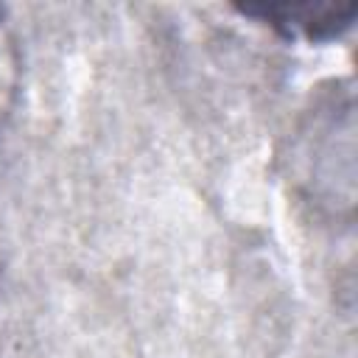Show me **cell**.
I'll return each instance as SVG.
<instances>
[{"label":"cell","mask_w":358,"mask_h":358,"mask_svg":"<svg viewBox=\"0 0 358 358\" xmlns=\"http://www.w3.org/2000/svg\"><path fill=\"white\" fill-rule=\"evenodd\" d=\"M241 14L255 17L285 36H305L308 42H327L341 36L355 14V3H257L238 6Z\"/></svg>","instance_id":"6da1fadb"}]
</instances>
